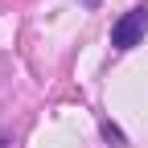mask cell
<instances>
[{
	"instance_id": "3957f363",
	"label": "cell",
	"mask_w": 148,
	"mask_h": 148,
	"mask_svg": "<svg viewBox=\"0 0 148 148\" xmlns=\"http://www.w3.org/2000/svg\"><path fill=\"white\" fill-rule=\"evenodd\" d=\"M82 4H90V8H95V4H99V0H82Z\"/></svg>"
},
{
	"instance_id": "6da1fadb",
	"label": "cell",
	"mask_w": 148,
	"mask_h": 148,
	"mask_svg": "<svg viewBox=\"0 0 148 148\" xmlns=\"http://www.w3.org/2000/svg\"><path fill=\"white\" fill-rule=\"evenodd\" d=\"M144 33H148V12H144V8H132V12H123L119 21L111 25V45L123 53V49L140 45V41H144Z\"/></svg>"
},
{
	"instance_id": "7a4b0ae2",
	"label": "cell",
	"mask_w": 148,
	"mask_h": 148,
	"mask_svg": "<svg viewBox=\"0 0 148 148\" xmlns=\"http://www.w3.org/2000/svg\"><path fill=\"white\" fill-rule=\"evenodd\" d=\"M99 127H103V140H107L111 148H123V144H127V140H123V132H119V127H115V123H111V119H103Z\"/></svg>"
}]
</instances>
